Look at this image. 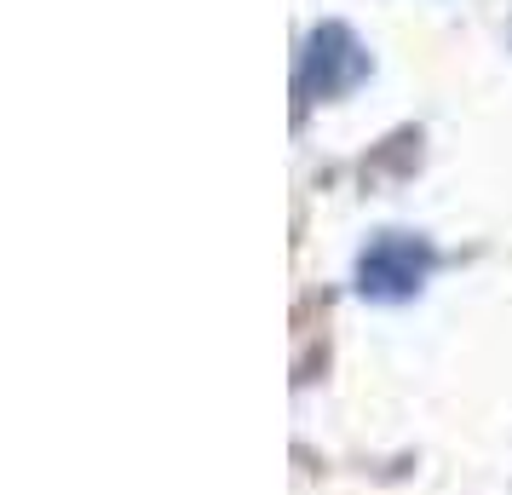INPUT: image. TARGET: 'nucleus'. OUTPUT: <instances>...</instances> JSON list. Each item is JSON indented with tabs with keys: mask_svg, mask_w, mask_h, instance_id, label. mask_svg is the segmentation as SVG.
<instances>
[{
	"mask_svg": "<svg viewBox=\"0 0 512 495\" xmlns=\"http://www.w3.org/2000/svg\"><path fill=\"white\" fill-rule=\"evenodd\" d=\"M426 271H432L426 236L386 231L363 248V260H357V288H363V300H409V294H420Z\"/></svg>",
	"mask_w": 512,
	"mask_h": 495,
	"instance_id": "nucleus-1",
	"label": "nucleus"
},
{
	"mask_svg": "<svg viewBox=\"0 0 512 495\" xmlns=\"http://www.w3.org/2000/svg\"><path fill=\"white\" fill-rule=\"evenodd\" d=\"M363 70H369V52L357 47V35L340 24H323L311 35V52H305V64H300V93L334 98V93H346V87H357Z\"/></svg>",
	"mask_w": 512,
	"mask_h": 495,
	"instance_id": "nucleus-2",
	"label": "nucleus"
}]
</instances>
